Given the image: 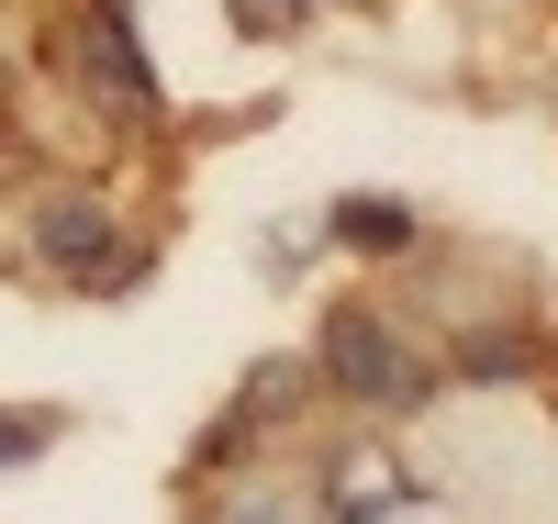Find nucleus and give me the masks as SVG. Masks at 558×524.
Returning a JSON list of instances; mask_svg holds the SVG:
<instances>
[{"instance_id": "f257e3e1", "label": "nucleus", "mask_w": 558, "mask_h": 524, "mask_svg": "<svg viewBox=\"0 0 558 524\" xmlns=\"http://www.w3.org/2000/svg\"><path fill=\"white\" fill-rule=\"evenodd\" d=\"M313 368L336 379L347 402H368V413H413V402L436 391L425 346H413L391 313H368V302H336V313H324V346H313Z\"/></svg>"}, {"instance_id": "423d86ee", "label": "nucleus", "mask_w": 558, "mask_h": 524, "mask_svg": "<svg viewBox=\"0 0 558 524\" xmlns=\"http://www.w3.org/2000/svg\"><path fill=\"white\" fill-rule=\"evenodd\" d=\"M336 234H347L357 257H402V246H413V212H402V202H347Z\"/></svg>"}, {"instance_id": "20e7f679", "label": "nucleus", "mask_w": 558, "mask_h": 524, "mask_svg": "<svg viewBox=\"0 0 558 524\" xmlns=\"http://www.w3.org/2000/svg\"><path fill=\"white\" fill-rule=\"evenodd\" d=\"M302 391H313V368H302V357H268V368H246V391H235V413L213 424V447H202V458H213V468H235V458H246V424H279Z\"/></svg>"}, {"instance_id": "6e6552de", "label": "nucleus", "mask_w": 558, "mask_h": 524, "mask_svg": "<svg viewBox=\"0 0 558 524\" xmlns=\"http://www.w3.org/2000/svg\"><path fill=\"white\" fill-rule=\"evenodd\" d=\"M313 0H235V34H291Z\"/></svg>"}, {"instance_id": "1a4fd4ad", "label": "nucleus", "mask_w": 558, "mask_h": 524, "mask_svg": "<svg viewBox=\"0 0 558 524\" xmlns=\"http://www.w3.org/2000/svg\"><path fill=\"white\" fill-rule=\"evenodd\" d=\"M23 458H45V413H0V468H23Z\"/></svg>"}, {"instance_id": "39448f33", "label": "nucleus", "mask_w": 558, "mask_h": 524, "mask_svg": "<svg viewBox=\"0 0 558 524\" xmlns=\"http://www.w3.org/2000/svg\"><path fill=\"white\" fill-rule=\"evenodd\" d=\"M202 524H313V502H302V491H279V480H235Z\"/></svg>"}, {"instance_id": "f03ea898", "label": "nucleus", "mask_w": 558, "mask_h": 524, "mask_svg": "<svg viewBox=\"0 0 558 524\" xmlns=\"http://www.w3.org/2000/svg\"><path fill=\"white\" fill-rule=\"evenodd\" d=\"M68 57H78V78L101 89L112 112H157V68H146V45H134V12H123V0H89L78 34H68Z\"/></svg>"}, {"instance_id": "0eeeda50", "label": "nucleus", "mask_w": 558, "mask_h": 524, "mask_svg": "<svg viewBox=\"0 0 558 524\" xmlns=\"http://www.w3.org/2000/svg\"><path fill=\"white\" fill-rule=\"evenodd\" d=\"M458 368H470V379H514L525 346H514V336H470V346H458Z\"/></svg>"}, {"instance_id": "7ed1b4c3", "label": "nucleus", "mask_w": 558, "mask_h": 524, "mask_svg": "<svg viewBox=\"0 0 558 524\" xmlns=\"http://www.w3.org/2000/svg\"><path fill=\"white\" fill-rule=\"evenodd\" d=\"M112 212L89 202V190H57V202H34V268L57 279H112Z\"/></svg>"}]
</instances>
